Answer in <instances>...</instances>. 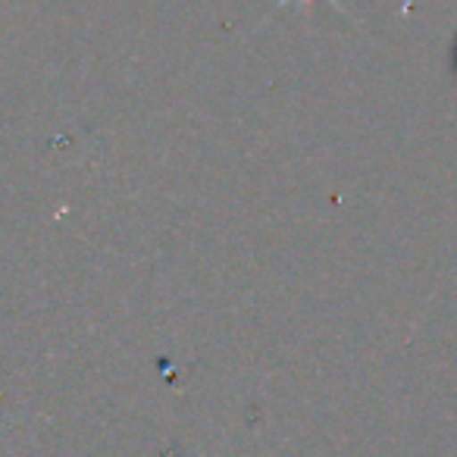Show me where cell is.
Segmentation results:
<instances>
[{
  "mask_svg": "<svg viewBox=\"0 0 457 457\" xmlns=\"http://www.w3.org/2000/svg\"><path fill=\"white\" fill-rule=\"evenodd\" d=\"M288 4H304V7H307L311 0H276V10H279V7H288ZM329 4H332L336 10H342V4H338V0H329Z\"/></svg>",
  "mask_w": 457,
  "mask_h": 457,
  "instance_id": "cell-1",
  "label": "cell"
},
{
  "mask_svg": "<svg viewBox=\"0 0 457 457\" xmlns=\"http://www.w3.org/2000/svg\"><path fill=\"white\" fill-rule=\"evenodd\" d=\"M451 63H454V70H457V41H454V54H451Z\"/></svg>",
  "mask_w": 457,
  "mask_h": 457,
  "instance_id": "cell-2",
  "label": "cell"
}]
</instances>
